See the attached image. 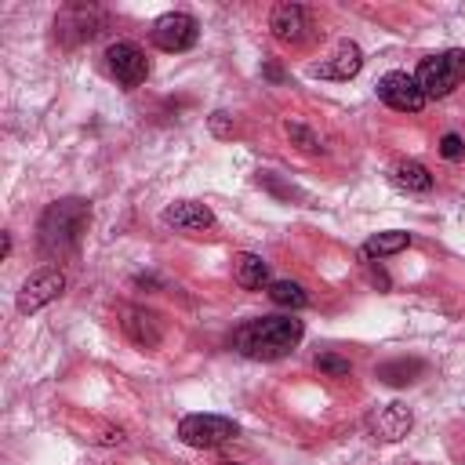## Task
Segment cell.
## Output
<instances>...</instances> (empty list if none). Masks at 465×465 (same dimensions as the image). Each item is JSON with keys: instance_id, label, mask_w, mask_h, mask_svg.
<instances>
[{"instance_id": "1", "label": "cell", "mask_w": 465, "mask_h": 465, "mask_svg": "<svg viewBox=\"0 0 465 465\" xmlns=\"http://www.w3.org/2000/svg\"><path fill=\"white\" fill-rule=\"evenodd\" d=\"M87 225H91V207H87V200L65 196V200L47 203V211L40 214V225H36L40 254H44V258L73 254V251L80 247Z\"/></svg>"}, {"instance_id": "2", "label": "cell", "mask_w": 465, "mask_h": 465, "mask_svg": "<svg viewBox=\"0 0 465 465\" xmlns=\"http://www.w3.org/2000/svg\"><path fill=\"white\" fill-rule=\"evenodd\" d=\"M302 341V320L294 316H258L232 331V349L247 360H280Z\"/></svg>"}, {"instance_id": "3", "label": "cell", "mask_w": 465, "mask_h": 465, "mask_svg": "<svg viewBox=\"0 0 465 465\" xmlns=\"http://www.w3.org/2000/svg\"><path fill=\"white\" fill-rule=\"evenodd\" d=\"M414 80H418L425 98H447L465 80V51L450 47V51L421 58L418 69H414Z\"/></svg>"}, {"instance_id": "4", "label": "cell", "mask_w": 465, "mask_h": 465, "mask_svg": "<svg viewBox=\"0 0 465 465\" xmlns=\"http://www.w3.org/2000/svg\"><path fill=\"white\" fill-rule=\"evenodd\" d=\"M236 421L232 418H222V414H185L178 421V440L189 443V447H200V450H211V447H222L236 436Z\"/></svg>"}, {"instance_id": "5", "label": "cell", "mask_w": 465, "mask_h": 465, "mask_svg": "<svg viewBox=\"0 0 465 465\" xmlns=\"http://www.w3.org/2000/svg\"><path fill=\"white\" fill-rule=\"evenodd\" d=\"M196 36H200V25H196V18L185 15V11H167V15H160V18L153 22V29H149V40H153L160 51H167V54L189 51V47L196 44Z\"/></svg>"}, {"instance_id": "6", "label": "cell", "mask_w": 465, "mask_h": 465, "mask_svg": "<svg viewBox=\"0 0 465 465\" xmlns=\"http://www.w3.org/2000/svg\"><path fill=\"white\" fill-rule=\"evenodd\" d=\"M269 29L280 44H291V47H302L316 36V22L302 4H276L269 15Z\"/></svg>"}, {"instance_id": "7", "label": "cell", "mask_w": 465, "mask_h": 465, "mask_svg": "<svg viewBox=\"0 0 465 465\" xmlns=\"http://www.w3.org/2000/svg\"><path fill=\"white\" fill-rule=\"evenodd\" d=\"M62 291H65V272H62V269H36V272L18 287L15 309H18L22 316L40 312V309H44V305H51Z\"/></svg>"}, {"instance_id": "8", "label": "cell", "mask_w": 465, "mask_h": 465, "mask_svg": "<svg viewBox=\"0 0 465 465\" xmlns=\"http://www.w3.org/2000/svg\"><path fill=\"white\" fill-rule=\"evenodd\" d=\"M374 91H378V98H381L389 109H396V113H418V109L425 105V94H421L414 73H403V69L385 73Z\"/></svg>"}, {"instance_id": "9", "label": "cell", "mask_w": 465, "mask_h": 465, "mask_svg": "<svg viewBox=\"0 0 465 465\" xmlns=\"http://www.w3.org/2000/svg\"><path fill=\"white\" fill-rule=\"evenodd\" d=\"M105 65H109V73L116 76V84H124V87H138V84L149 76V58H145V51H142L138 44H127V40H120V44H113V47L105 51Z\"/></svg>"}, {"instance_id": "10", "label": "cell", "mask_w": 465, "mask_h": 465, "mask_svg": "<svg viewBox=\"0 0 465 465\" xmlns=\"http://www.w3.org/2000/svg\"><path fill=\"white\" fill-rule=\"evenodd\" d=\"M411 425H414V414H411V407L400 403V400L378 407L374 418H371V432H374V440H381V443H396V440H403V436L411 432Z\"/></svg>"}, {"instance_id": "11", "label": "cell", "mask_w": 465, "mask_h": 465, "mask_svg": "<svg viewBox=\"0 0 465 465\" xmlns=\"http://www.w3.org/2000/svg\"><path fill=\"white\" fill-rule=\"evenodd\" d=\"M98 25H102V15H98L94 7H84V4H73V7H65V11L54 18L58 36L69 40V44H76V40H91V36L98 33Z\"/></svg>"}, {"instance_id": "12", "label": "cell", "mask_w": 465, "mask_h": 465, "mask_svg": "<svg viewBox=\"0 0 465 465\" xmlns=\"http://www.w3.org/2000/svg\"><path fill=\"white\" fill-rule=\"evenodd\" d=\"M124 334L138 345V349H156L160 345V338H163V327H160V316L156 312H149V309H142V305H131V309H124Z\"/></svg>"}, {"instance_id": "13", "label": "cell", "mask_w": 465, "mask_h": 465, "mask_svg": "<svg viewBox=\"0 0 465 465\" xmlns=\"http://www.w3.org/2000/svg\"><path fill=\"white\" fill-rule=\"evenodd\" d=\"M360 69H363V51L345 40V44H338V51H334L327 62H316L309 73L320 76V80H349V76H356Z\"/></svg>"}, {"instance_id": "14", "label": "cell", "mask_w": 465, "mask_h": 465, "mask_svg": "<svg viewBox=\"0 0 465 465\" xmlns=\"http://www.w3.org/2000/svg\"><path fill=\"white\" fill-rule=\"evenodd\" d=\"M163 222L174 225L178 232H203L214 225V211L207 203H196V200H178L163 211Z\"/></svg>"}, {"instance_id": "15", "label": "cell", "mask_w": 465, "mask_h": 465, "mask_svg": "<svg viewBox=\"0 0 465 465\" xmlns=\"http://www.w3.org/2000/svg\"><path fill=\"white\" fill-rule=\"evenodd\" d=\"M232 280H236L243 291H262V287L269 283V262H265L262 254L243 251V254L232 258Z\"/></svg>"}, {"instance_id": "16", "label": "cell", "mask_w": 465, "mask_h": 465, "mask_svg": "<svg viewBox=\"0 0 465 465\" xmlns=\"http://www.w3.org/2000/svg\"><path fill=\"white\" fill-rule=\"evenodd\" d=\"M374 374H378V381H385V385H411V381H418V378L425 374V363L400 356V360H385Z\"/></svg>"}, {"instance_id": "17", "label": "cell", "mask_w": 465, "mask_h": 465, "mask_svg": "<svg viewBox=\"0 0 465 465\" xmlns=\"http://www.w3.org/2000/svg\"><path fill=\"white\" fill-rule=\"evenodd\" d=\"M392 182H396L400 189H407V193H429V189H432V174H429V167L418 163V160H400V163L392 167Z\"/></svg>"}, {"instance_id": "18", "label": "cell", "mask_w": 465, "mask_h": 465, "mask_svg": "<svg viewBox=\"0 0 465 465\" xmlns=\"http://www.w3.org/2000/svg\"><path fill=\"white\" fill-rule=\"evenodd\" d=\"M411 243V236L407 232H400V229H389V232H374L367 243H363V254L367 258H385V254H396V251H403Z\"/></svg>"}, {"instance_id": "19", "label": "cell", "mask_w": 465, "mask_h": 465, "mask_svg": "<svg viewBox=\"0 0 465 465\" xmlns=\"http://www.w3.org/2000/svg\"><path fill=\"white\" fill-rule=\"evenodd\" d=\"M269 298H272L276 305H283V309H305V305H309L305 287L294 283V280H272V283H269Z\"/></svg>"}, {"instance_id": "20", "label": "cell", "mask_w": 465, "mask_h": 465, "mask_svg": "<svg viewBox=\"0 0 465 465\" xmlns=\"http://www.w3.org/2000/svg\"><path fill=\"white\" fill-rule=\"evenodd\" d=\"M283 134H287V138H291V145H298L302 153H323L320 138H316L305 124H298V120H287V124H283Z\"/></svg>"}, {"instance_id": "21", "label": "cell", "mask_w": 465, "mask_h": 465, "mask_svg": "<svg viewBox=\"0 0 465 465\" xmlns=\"http://www.w3.org/2000/svg\"><path fill=\"white\" fill-rule=\"evenodd\" d=\"M316 371H323L327 378H349V374H352V363H349L345 356L320 352V356H316Z\"/></svg>"}, {"instance_id": "22", "label": "cell", "mask_w": 465, "mask_h": 465, "mask_svg": "<svg viewBox=\"0 0 465 465\" xmlns=\"http://www.w3.org/2000/svg\"><path fill=\"white\" fill-rule=\"evenodd\" d=\"M461 153H465V138L454 134V131H447V134L440 138V156H443V160H458Z\"/></svg>"}, {"instance_id": "23", "label": "cell", "mask_w": 465, "mask_h": 465, "mask_svg": "<svg viewBox=\"0 0 465 465\" xmlns=\"http://www.w3.org/2000/svg\"><path fill=\"white\" fill-rule=\"evenodd\" d=\"M211 131L214 134H232V124H229V113H211Z\"/></svg>"}, {"instance_id": "24", "label": "cell", "mask_w": 465, "mask_h": 465, "mask_svg": "<svg viewBox=\"0 0 465 465\" xmlns=\"http://www.w3.org/2000/svg\"><path fill=\"white\" fill-rule=\"evenodd\" d=\"M371 280H374V283H378V287H381V291H385V287H389V276H385V272H381V269H378V272H371Z\"/></svg>"}, {"instance_id": "25", "label": "cell", "mask_w": 465, "mask_h": 465, "mask_svg": "<svg viewBox=\"0 0 465 465\" xmlns=\"http://www.w3.org/2000/svg\"><path fill=\"white\" fill-rule=\"evenodd\" d=\"M0 254H4V258L11 254V232H4V247H0Z\"/></svg>"}, {"instance_id": "26", "label": "cell", "mask_w": 465, "mask_h": 465, "mask_svg": "<svg viewBox=\"0 0 465 465\" xmlns=\"http://www.w3.org/2000/svg\"><path fill=\"white\" fill-rule=\"evenodd\" d=\"M222 465H240V461H222Z\"/></svg>"}]
</instances>
